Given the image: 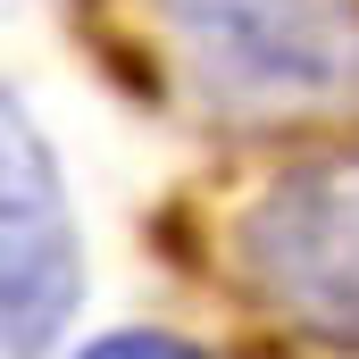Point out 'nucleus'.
<instances>
[{"label": "nucleus", "mask_w": 359, "mask_h": 359, "mask_svg": "<svg viewBox=\"0 0 359 359\" xmlns=\"http://www.w3.org/2000/svg\"><path fill=\"white\" fill-rule=\"evenodd\" d=\"M84 359H209L184 334H159V326H117V334H92Z\"/></svg>", "instance_id": "4"}, {"label": "nucleus", "mask_w": 359, "mask_h": 359, "mask_svg": "<svg viewBox=\"0 0 359 359\" xmlns=\"http://www.w3.org/2000/svg\"><path fill=\"white\" fill-rule=\"evenodd\" d=\"M151 25L217 117H309L359 92V0H151Z\"/></svg>", "instance_id": "1"}, {"label": "nucleus", "mask_w": 359, "mask_h": 359, "mask_svg": "<svg viewBox=\"0 0 359 359\" xmlns=\"http://www.w3.org/2000/svg\"><path fill=\"white\" fill-rule=\"evenodd\" d=\"M234 276L276 326L359 351V151L276 168L234 217Z\"/></svg>", "instance_id": "2"}, {"label": "nucleus", "mask_w": 359, "mask_h": 359, "mask_svg": "<svg viewBox=\"0 0 359 359\" xmlns=\"http://www.w3.org/2000/svg\"><path fill=\"white\" fill-rule=\"evenodd\" d=\"M8 359H42L84 292V251H76V217H67V184L59 159L34 126V109L8 100Z\"/></svg>", "instance_id": "3"}]
</instances>
